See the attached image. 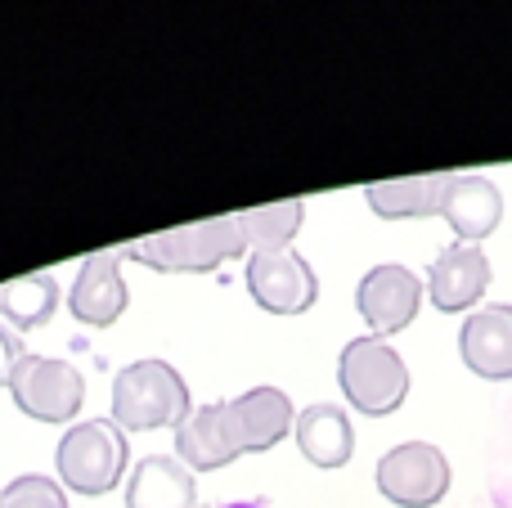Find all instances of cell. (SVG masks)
I'll return each mask as SVG.
<instances>
[{
	"label": "cell",
	"mask_w": 512,
	"mask_h": 508,
	"mask_svg": "<svg viewBox=\"0 0 512 508\" xmlns=\"http://www.w3.org/2000/svg\"><path fill=\"white\" fill-rule=\"evenodd\" d=\"M176 459L189 473H216V468L234 464L239 450L230 441V423H225V401H207L176 428Z\"/></svg>",
	"instance_id": "cell-16"
},
{
	"label": "cell",
	"mask_w": 512,
	"mask_h": 508,
	"mask_svg": "<svg viewBox=\"0 0 512 508\" xmlns=\"http://www.w3.org/2000/svg\"><path fill=\"white\" fill-rule=\"evenodd\" d=\"M54 468H59V486L72 495H108L131 468V446L126 432L113 419H86L72 423L54 446Z\"/></svg>",
	"instance_id": "cell-4"
},
{
	"label": "cell",
	"mask_w": 512,
	"mask_h": 508,
	"mask_svg": "<svg viewBox=\"0 0 512 508\" xmlns=\"http://www.w3.org/2000/svg\"><path fill=\"white\" fill-rule=\"evenodd\" d=\"M0 508H68V491L54 477L23 473L0 491Z\"/></svg>",
	"instance_id": "cell-20"
},
{
	"label": "cell",
	"mask_w": 512,
	"mask_h": 508,
	"mask_svg": "<svg viewBox=\"0 0 512 508\" xmlns=\"http://www.w3.org/2000/svg\"><path fill=\"white\" fill-rule=\"evenodd\" d=\"M122 248H108V252H95V257L81 261L77 279L68 288V311L77 315L81 324L90 329H108V324L122 320L126 311V279H122Z\"/></svg>",
	"instance_id": "cell-11"
},
{
	"label": "cell",
	"mask_w": 512,
	"mask_h": 508,
	"mask_svg": "<svg viewBox=\"0 0 512 508\" xmlns=\"http://www.w3.org/2000/svg\"><path fill=\"white\" fill-rule=\"evenodd\" d=\"M490 279H495V270H490L486 248H477V243H450L445 252L432 257V266H427V275H423V288L436 311L463 315V311H472V306H481Z\"/></svg>",
	"instance_id": "cell-9"
},
{
	"label": "cell",
	"mask_w": 512,
	"mask_h": 508,
	"mask_svg": "<svg viewBox=\"0 0 512 508\" xmlns=\"http://www.w3.org/2000/svg\"><path fill=\"white\" fill-rule=\"evenodd\" d=\"M301 221H306V203L301 198H283V203H265L239 212V230L248 252H279L297 239Z\"/></svg>",
	"instance_id": "cell-19"
},
{
	"label": "cell",
	"mask_w": 512,
	"mask_h": 508,
	"mask_svg": "<svg viewBox=\"0 0 512 508\" xmlns=\"http://www.w3.org/2000/svg\"><path fill=\"white\" fill-rule=\"evenodd\" d=\"M423 275H414L400 261H382V266L364 270L360 288H355V311L369 324L373 338H391V333L409 329L423 306Z\"/></svg>",
	"instance_id": "cell-8"
},
{
	"label": "cell",
	"mask_w": 512,
	"mask_h": 508,
	"mask_svg": "<svg viewBox=\"0 0 512 508\" xmlns=\"http://www.w3.org/2000/svg\"><path fill=\"white\" fill-rule=\"evenodd\" d=\"M194 414L189 383L171 360H131L113 378V414L108 419L122 432H153V428H180Z\"/></svg>",
	"instance_id": "cell-2"
},
{
	"label": "cell",
	"mask_w": 512,
	"mask_h": 508,
	"mask_svg": "<svg viewBox=\"0 0 512 508\" xmlns=\"http://www.w3.org/2000/svg\"><path fill=\"white\" fill-rule=\"evenodd\" d=\"M378 495L396 508H432L450 495V459L432 441H400L373 468Z\"/></svg>",
	"instance_id": "cell-5"
},
{
	"label": "cell",
	"mask_w": 512,
	"mask_h": 508,
	"mask_svg": "<svg viewBox=\"0 0 512 508\" xmlns=\"http://www.w3.org/2000/svg\"><path fill=\"white\" fill-rule=\"evenodd\" d=\"M450 180H454V171H432V176H409V180H378V185L364 189V203L382 221H427V216H441Z\"/></svg>",
	"instance_id": "cell-17"
},
{
	"label": "cell",
	"mask_w": 512,
	"mask_h": 508,
	"mask_svg": "<svg viewBox=\"0 0 512 508\" xmlns=\"http://www.w3.org/2000/svg\"><path fill=\"white\" fill-rule=\"evenodd\" d=\"M9 396H14V405L32 423L68 428L81 414V401H86V378H81V369L68 365V360L27 356L23 365H18L14 383H9Z\"/></svg>",
	"instance_id": "cell-6"
},
{
	"label": "cell",
	"mask_w": 512,
	"mask_h": 508,
	"mask_svg": "<svg viewBox=\"0 0 512 508\" xmlns=\"http://www.w3.org/2000/svg\"><path fill=\"white\" fill-rule=\"evenodd\" d=\"M27 360V347H23V333H14L9 324H0V387L14 383L18 365Z\"/></svg>",
	"instance_id": "cell-21"
},
{
	"label": "cell",
	"mask_w": 512,
	"mask_h": 508,
	"mask_svg": "<svg viewBox=\"0 0 512 508\" xmlns=\"http://www.w3.org/2000/svg\"><path fill=\"white\" fill-rule=\"evenodd\" d=\"M221 508H270V500H234V504H221Z\"/></svg>",
	"instance_id": "cell-22"
},
{
	"label": "cell",
	"mask_w": 512,
	"mask_h": 508,
	"mask_svg": "<svg viewBox=\"0 0 512 508\" xmlns=\"http://www.w3.org/2000/svg\"><path fill=\"white\" fill-rule=\"evenodd\" d=\"M122 257L162 270V275H212L225 261L248 257V243H243L239 216H212V221H194L180 225V230L122 243Z\"/></svg>",
	"instance_id": "cell-1"
},
{
	"label": "cell",
	"mask_w": 512,
	"mask_h": 508,
	"mask_svg": "<svg viewBox=\"0 0 512 508\" xmlns=\"http://www.w3.org/2000/svg\"><path fill=\"white\" fill-rule=\"evenodd\" d=\"M459 356L486 383H508L512 378V306L490 302L463 320L459 329Z\"/></svg>",
	"instance_id": "cell-12"
},
{
	"label": "cell",
	"mask_w": 512,
	"mask_h": 508,
	"mask_svg": "<svg viewBox=\"0 0 512 508\" xmlns=\"http://www.w3.org/2000/svg\"><path fill=\"white\" fill-rule=\"evenodd\" d=\"M54 311H59V279H54L50 270L9 279V284L0 288V315H5V324L14 333L41 329V324H50Z\"/></svg>",
	"instance_id": "cell-18"
},
{
	"label": "cell",
	"mask_w": 512,
	"mask_h": 508,
	"mask_svg": "<svg viewBox=\"0 0 512 508\" xmlns=\"http://www.w3.org/2000/svg\"><path fill=\"white\" fill-rule=\"evenodd\" d=\"M292 437H297L301 459H310L315 468H346L355 455V423L333 401H315L297 410Z\"/></svg>",
	"instance_id": "cell-14"
},
{
	"label": "cell",
	"mask_w": 512,
	"mask_h": 508,
	"mask_svg": "<svg viewBox=\"0 0 512 508\" xmlns=\"http://www.w3.org/2000/svg\"><path fill=\"white\" fill-rule=\"evenodd\" d=\"M126 508H198V482L176 455H144L126 473Z\"/></svg>",
	"instance_id": "cell-15"
},
{
	"label": "cell",
	"mask_w": 512,
	"mask_h": 508,
	"mask_svg": "<svg viewBox=\"0 0 512 508\" xmlns=\"http://www.w3.org/2000/svg\"><path fill=\"white\" fill-rule=\"evenodd\" d=\"M248 284L252 302L270 315H306L319 302V279L315 266L301 257L297 248H279V252H252L248 257Z\"/></svg>",
	"instance_id": "cell-7"
},
{
	"label": "cell",
	"mask_w": 512,
	"mask_h": 508,
	"mask_svg": "<svg viewBox=\"0 0 512 508\" xmlns=\"http://www.w3.org/2000/svg\"><path fill=\"white\" fill-rule=\"evenodd\" d=\"M441 216L450 221V230L459 234V243H486L490 234L504 221V194L490 176H477V171H454L450 189H445V207Z\"/></svg>",
	"instance_id": "cell-13"
},
{
	"label": "cell",
	"mask_w": 512,
	"mask_h": 508,
	"mask_svg": "<svg viewBox=\"0 0 512 508\" xmlns=\"http://www.w3.org/2000/svg\"><path fill=\"white\" fill-rule=\"evenodd\" d=\"M337 387H342L346 405H351L355 414L387 419V414H396L400 405H405L414 378H409L405 356H400L387 338L364 333V338L346 342L342 356H337Z\"/></svg>",
	"instance_id": "cell-3"
},
{
	"label": "cell",
	"mask_w": 512,
	"mask_h": 508,
	"mask_svg": "<svg viewBox=\"0 0 512 508\" xmlns=\"http://www.w3.org/2000/svg\"><path fill=\"white\" fill-rule=\"evenodd\" d=\"M225 423H230V441L239 455H261V450H274L288 437L292 423H297V410H292L283 387L261 383L225 401Z\"/></svg>",
	"instance_id": "cell-10"
}]
</instances>
